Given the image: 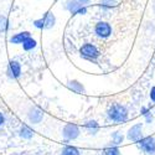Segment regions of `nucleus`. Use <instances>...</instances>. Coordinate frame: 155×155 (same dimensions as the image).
Returning a JSON list of instances; mask_svg holds the SVG:
<instances>
[{
    "mask_svg": "<svg viewBox=\"0 0 155 155\" xmlns=\"http://www.w3.org/2000/svg\"><path fill=\"white\" fill-rule=\"evenodd\" d=\"M107 115L108 118L113 122H117V123H124L128 120V109L119 104V103H114L112 104L108 110H107Z\"/></svg>",
    "mask_w": 155,
    "mask_h": 155,
    "instance_id": "f257e3e1",
    "label": "nucleus"
},
{
    "mask_svg": "<svg viewBox=\"0 0 155 155\" xmlns=\"http://www.w3.org/2000/svg\"><path fill=\"white\" fill-rule=\"evenodd\" d=\"M80 55L81 57L89 60V61H96L99 57V50L93 44H84L80 48Z\"/></svg>",
    "mask_w": 155,
    "mask_h": 155,
    "instance_id": "f03ea898",
    "label": "nucleus"
},
{
    "mask_svg": "<svg viewBox=\"0 0 155 155\" xmlns=\"http://www.w3.org/2000/svg\"><path fill=\"white\" fill-rule=\"evenodd\" d=\"M55 24H56V18L50 11L45 12V15L41 19L34 21V25L37 29H51V28H54Z\"/></svg>",
    "mask_w": 155,
    "mask_h": 155,
    "instance_id": "7ed1b4c3",
    "label": "nucleus"
},
{
    "mask_svg": "<svg viewBox=\"0 0 155 155\" xmlns=\"http://www.w3.org/2000/svg\"><path fill=\"white\" fill-rule=\"evenodd\" d=\"M94 32L101 38H108L112 35V26L106 21H98L94 26Z\"/></svg>",
    "mask_w": 155,
    "mask_h": 155,
    "instance_id": "20e7f679",
    "label": "nucleus"
},
{
    "mask_svg": "<svg viewBox=\"0 0 155 155\" xmlns=\"http://www.w3.org/2000/svg\"><path fill=\"white\" fill-rule=\"evenodd\" d=\"M62 135H63L64 139H67V140H73L80 135V128L73 123H68V124H66L63 127Z\"/></svg>",
    "mask_w": 155,
    "mask_h": 155,
    "instance_id": "39448f33",
    "label": "nucleus"
},
{
    "mask_svg": "<svg viewBox=\"0 0 155 155\" xmlns=\"http://www.w3.org/2000/svg\"><path fill=\"white\" fill-rule=\"evenodd\" d=\"M139 148L148 153V154H154L155 153V139L151 137H145V138H141L140 140L137 141Z\"/></svg>",
    "mask_w": 155,
    "mask_h": 155,
    "instance_id": "423d86ee",
    "label": "nucleus"
},
{
    "mask_svg": "<svg viewBox=\"0 0 155 155\" xmlns=\"http://www.w3.org/2000/svg\"><path fill=\"white\" fill-rule=\"evenodd\" d=\"M67 10L71 12L72 15H77V14H86L87 12V8L82 6L77 0H67V4H66Z\"/></svg>",
    "mask_w": 155,
    "mask_h": 155,
    "instance_id": "0eeeda50",
    "label": "nucleus"
},
{
    "mask_svg": "<svg viewBox=\"0 0 155 155\" xmlns=\"http://www.w3.org/2000/svg\"><path fill=\"white\" fill-rule=\"evenodd\" d=\"M21 74V66L18 61H10L9 62V66H8V76L10 78L15 80L19 78Z\"/></svg>",
    "mask_w": 155,
    "mask_h": 155,
    "instance_id": "6e6552de",
    "label": "nucleus"
},
{
    "mask_svg": "<svg viewBox=\"0 0 155 155\" xmlns=\"http://www.w3.org/2000/svg\"><path fill=\"white\" fill-rule=\"evenodd\" d=\"M127 138L132 141H138L143 138L141 135V124H135L133 125L130 129L128 130V134H127Z\"/></svg>",
    "mask_w": 155,
    "mask_h": 155,
    "instance_id": "1a4fd4ad",
    "label": "nucleus"
},
{
    "mask_svg": "<svg viewBox=\"0 0 155 155\" xmlns=\"http://www.w3.org/2000/svg\"><path fill=\"white\" fill-rule=\"evenodd\" d=\"M28 117H29V120H30L32 124H38V123L42 120V118H44V112H42L41 109L34 107V108H31V109L29 110Z\"/></svg>",
    "mask_w": 155,
    "mask_h": 155,
    "instance_id": "9d476101",
    "label": "nucleus"
},
{
    "mask_svg": "<svg viewBox=\"0 0 155 155\" xmlns=\"http://www.w3.org/2000/svg\"><path fill=\"white\" fill-rule=\"evenodd\" d=\"M29 37H31L29 31H22V32H19V34H15L14 36H11L10 42L15 45H20V44H24V41L28 40Z\"/></svg>",
    "mask_w": 155,
    "mask_h": 155,
    "instance_id": "9b49d317",
    "label": "nucleus"
},
{
    "mask_svg": "<svg viewBox=\"0 0 155 155\" xmlns=\"http://www.w3.org/2000/svg\"><path fill=\"white\" fill-rule=\"evenodd\" d=\"M68 88L72 89V91L76 92V93H82V92H84V87L82 86V83H80L78 81H76V80L68 82Z\"/></svg>",
    "mask_w": 155,
    "mask_h": 155,
    "instance_id": "f8f14e48",
    "label": "nucleus"
},
{
    "mask_svg": "<svg viewBox=\"0 0 155 155\" xmlns=\"http://www.w3.org/2000/svg\"><path fill=\"white\" fill-rule=\"evenodd\" d=\"M84 127H86V129L88 130V133L89 134H93V135L99 130V125H98V123L96 120H88L84 124Z\"/></svg>",
    "mask_w": 155,
    "mask_h": 155,
    "instance_id": "ddd939ff",
    "label": "nucleus"
},
{
    "mask_svg": "<svg viewBox=\"0 0 155 155\" xmlns=\"http://www.w3.org/2000/svg\"><path fill=\"white\" fill-rule=\"evenodd\" d=\"M20 137L25 139H31L34 137V130L28 125H22L20 129Z\"/></svg>",
    "mask_w": 155,
    "mask_h": 155,
    "instance_id": "4468645a",
    "label": "nucleus"
},
{
    "mask_svg": "<svg viewBox=\"0 0 155 155\" xmlns=\"http://www.w3.org/2000/svg\"><path fill=\"white\" fill-rule=\"evenodd\" d=\"M61 155H81L80 150L77 149L76 147H72V145H66L62 151H61Z\"/></svg>",
    "mask_w": 155,
    "mask_h": 155,
    "instance_id": "2eb2a0df",
    "label": "nucleus"
},
{
    "mask_svg": "<svg viewBox=\"0 0 155 155\" xmlns=\"http://www.w3.org/2000/svg\"><path fill=\"white\" fill-rule=\"evenodd\" d=\"M36 41L34 40L32 37H29L28 40H25L24 41V44H22V47H24V50L25 51H30V50H32V48H35L36 47Z\"/></svg>",
    "mask_w": 155,
    "mask_h": 155,
    "instance_id": "dca6fc26",
    "label": "nucleus"
},
{
    "mask_svg": "<svg viewBox=\"0 0 155 155\" xmlns=\"http://www.w3.org/2000/svg\"><path fill=\"white\" fill-rule=\"evenodd\" d=\"M115 5H117V0H101V4H99V6L104 10L112 9Z\"/></svg>",
    "mask_w": 155,
    "mask_h": 155,
    "instance_id": "f3484780",
    "label": "nucleus"
},
{
    "mask_svg": "<svg viewBox=\"0 0 155 155\" xmlns=\"http://www.w3.org/2000/svg\"><path fill=\"white\" fill-rule=\"evenodd\" d=\"M10 28V25H9V20L6 16H3V15H0V32H5L8 31Z\"/></svg>",
    "mask_w": 155,
    "mask_h": 155,
    "instance_id": "a211bd4d",
    "label": "nucleus"
},
{
    "mask_svg": "<svg viewBox=\"0 0 155 155\" xmlns=\"http://www.w3.org/2000/svg\"><path fill=\"white\" fill-rule=\"evenodd\" d=\"M123 135L119 133V132H115L113 135H112V140H113V143L115 144V145H119L122 141H123Z\"/></svg>",
    "mask_w": 155,
    "mask_h": 155,
    "instance_id": "6ab92c4d",
    "label": "nucleus"
},
{
    "mask_svg": "<svg viewBox=\"0 0 155 155\" xmlns=\"http://www.w3.org/2000/svg\"><path fill=\"white\" fill-rule=\"evenodd\" d=\"M104 155H119V149L117 147H108L104 149Z\"/></svg>",
    "mask_w": 155,
    "mask_h": 155,
    "instance_id": "aec40b11",
    "label": "nucleus"
},
{
    "mask_svg": "<svg viewBox=\"0 0 155 155\" xmlns=\"http://www.w3.org/2000/svg\"><path fill=\"white\" fill-rule=\"evenodd\" d=\"M150 99L153 102H155V87H153L151 91H150Z\"/></svg>",
    "mask_w": 155,
    "mask_h": 155,
    "instance_id": "412c9836",
    "label": "nucleus"
},
{
    "mask_svg": "<svg viewBox=\"0 0 155 155\" xmlns=\"http://www.w3.org/2000/svg\"><path fill=\"white\" fill-rule=\"evenodd\" d=\"M141 114H143L144 115V117H145V115H148V114H150V112H149V109L148 108H145V107H143V108H141Z\"/></svg>",
    "mask_w": 155,
    "mask_h": 155,
    "instance_id": "4be33fe9",
    "label": "nucleus"
},
{
    "mask_svg": "<svg viewBox=\"0 0 155 155\" xmlns=\"http://www.w3.org/2000/svg\"><path fill=\"white\" fill-rule=\"evenodd\" d=\"M77 2H78V3H80L82 6H86V5H87L89 2H91V0H77Z\"/></svg>",
    "mask_w": 155,
    "mask_h": 155,
    "instance_id": "5701e85b",
    "label": "nucleus"
},
{
    "mask_svg": "<svg viewBox=\"0 0 155 155\" xmlns=\"http://www.w3.org/2000/svg\"><path fill=\"white\" fill-rule=\"evenodd\" d=\"M4 122H5V117H4V114L0 112V125H3L4 124Z\"/></svg>",
    "mask_w": 155,
    "mask_h": 155,
    "instance_id": "b1692460",
    "label": "nucleus"
},
{
    "mask_svg": "<svg viewBox=\"0 0 155 155\" xmlns=\"http://www.w3.org/2000/svg\"><path fill=\"white\" fill-rule=\"evenodd\" d=\"M154 9H155V5H154Z\"/></svg>",
    "mask_w": 155,
    "mask_h": 155,
    "instance_id": "393cba45",
    "label": "nucleus"
}]
</instances>
